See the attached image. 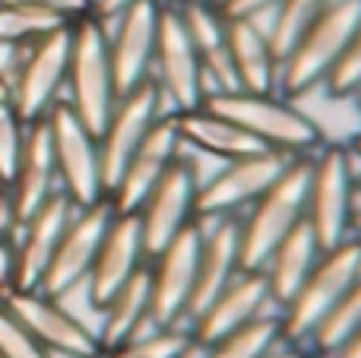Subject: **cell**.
I'll use <instances>...</instances> for the list:
<instances>
[{"instance_id":"1","label":"cell","mask_w":361,"mask_h":358,"mask_svg":"<svg viewBox=\"0 0 361 358\" xmlns=\"http://www.w3.org/2000/svg\"><path fill=\"white\" fill-rule=\"evenodd\" d=\"M203 108L228 118L244 133L257 140L263 149L282 152V156H314L326 143L324 130L314 118L276 92H206Z\"/></svg>"},{"instance_id":"2","label":"cell","mask_w":361,"mask_h":358,"mask_svg":"<svg viewBox=\"0 0 361 358\" xmlns=\"http://www.w3.org/2000/svg\"><path fill=\"white\" fill-rule=\"evenodd\" d=\"M352 149L339 143H324L307 159V194H305V226L314 232L324 251L343 245L352 232L358 206V184Z\"/></svg>"},{"instance_id":"3","label":"cell","mask_w":361,"mask_h":358,"mask_svg":"<svg viewBox=\"0 0 361 358\" xmlns=\"http://www.w3.org/2000/svg\"><path fill=\"white\" fill-rule=\"evenodd\" d=\"M67 105L99 137L111 114L118 92H114L111 57H108V23L95 13L70 23V61H67Z\"/></svg>"},{"instance_id":"4","label":"cell","mask_w":361,"mask_h":358,"mask_svg":"<svg viewBox=\"0 0 361 358\" xmlns=\"http://www.w3.org/2000/svg\"><path fill=\"white\" fill-rule=\"evenodd\" d=\"M361 25V0H330L320 16L295 42L288 57L279 63L282 99L295 101L324 86L330 70L343 57L349 38Z\"/></svg>"},{"instance_id":"5","label":"cell","mask_w":361,"mask_h":358,"mask_svg":"<svg viewBox=\"0 0 361 358\" xmlns=\"http://www.w3.org/2000/svg\"><path fill=\"white\" fill-rule=\"evenodd\" d=\"M361 276V235H349L343 245L320 254L311 276L305 279L292 302L279 308L282 340L288 346H298L307 352L314 330L324 323V317L336 308V302L349 292V285Z\"/></svg>"},{"instance_id":"6","label":"cell","mask_w":361,"mask_h":358,"mask_svg":"<svg viewBox=\"0 0 361 358\" xmlns=\"http://www.w3.org/2000/svg\"><path fill=\"white\" fill-rule=\"evenodd\" d=\"M307 159L311 156L288 159L267 194L257 197L247 213H241V270H263L276 245L305 222Z\"/></svg>"},{"instance_id":"7","label":"cell","mask_w":361,"mask_h":358,"mask_svg":"<svg viewBox=\"0 0 361 358\" xmlns=\"http://www.w3.org/2000/svg\"><path fill=\"white\" fill-rule=\"evenodd\" d=\"M54 152V168L61 190L73 200L76 209L92 206L105 200V184H102V162H99V137L89 133V127L73 114L67 101H54L44 114Z\"/></svg>"},{"instance_id":"8","label":"cell","mask_w":361,"mask_h":358,"mask_svg":"<svg viewBox=\"0 0 361 358\" xmlns=\"http://www.w3.org/2000/svg\"><path fill=\"white\" fill-rule=\"evenodd\" d=\"M203 247V222H190L149 260V327H180L190 314V298L197 285V264Z\"/></svg>"},{"instance_id":"9","label":"cell","mask_w":361,"mask_h":358,"mask_svg":"<svg viewBox=\"0 0 361 358\" xmlns=\"http://www.w3.org/2000/svg\"><path fill=\"white\" fill-rule=\"evenodd\" d=\"M0 304L29 330V336L51 355L61 358H99L102 346L95 330H89L61 298H51L38 289H0Z\"/></svg>"},{"instance_id":"10","label":"cell","mask_w":361,"mask_h":358,"mask_svg":"<svg viewBox=\"0 0 361 358\" xmlns=\"http://www.w3.org/2000/svg\"><path fill=\"white\" fill-rule=\"evenodd\" d=\"M152 80L162 89L169 111H193L206 99V76L200 67L197 48L190 44L175 4L162 0L159 6V29H156V54H152Z\"/></svg>"},{"instance_id":"11","label":"cell","mask_w":361,"mask_h":358,"mask_svg":"<svg viewBox=\"0 0 361 358\" xmlns=\"http://www.w3.org/2000/svg\"><path fill=\"white\" fill-rule=\"evenodd\" d=\"M67 61L70 23L23 48V61H19V70L10 82V101L25 124L44 118L48 108L61 101L63 82H67Z\"/></svg>"},{"instance_id":"12","label":"cell","mask_w":361,"mask_h":358,"mask_svg":"<svg viewBox=\"0 0 361 358\" xmlns=\"http://www.w3.org/2000/svg\"><path fill=\"white\" fill-rule=\"evenodd\" d=\"M197 190H200V171L193 159L184 152L169 165L159 184L149 190L143 206L137 209L140 235L146 247V264L175 238L184 232L190 222H197Z\"/></svg>"},{"instance_id":"13","label":"cell","mask_w":361,"mask_h":358,"mask_svg":"<svg viewBox=\"0 0 361 358\" xmlns=\"http://www.w3.org/2000/svg\"><path fill=\"white\" fill-rule=\"evenodd\" d=\"M286 165H288V156L273 149L225 162V168L216 171L209 181H200L197 219L212 222V219H228V216L247 213V206H254L257 197L267 194V187L282 175Z\"/></svg>"},{"instance_id":"14","label":"cell","mask_w":361,"mask_h":358,"mask_svg":"<svg viewBox=\"0 0 361 358\" xmlns=\"http://www.w3.org/2000/svg\"><path fill=\"white\" fill-rule=\"evenodd\" d=\"M162 111H169V108H165L162 89L156 86L152 76L143 80L140 86H133L130 92L118 95V101H114L111 114H108L105 127L99 133V162L105 197L121 178L127 159L137 152V146L143 143V137L149 133V127L156 124Z\"/></svg>"},{"instance_id":"15","label":"cell","mask_w":361,"mask_h":358,"mask_svg":"<svg viewBox=\"0 0 361 358\" xmlns=\"http://www.w3.org/2000/svg\"><path fill=\"white\" fill-rule=\"evenodd\" d=\"M111 219H114V206L108 197L92 203V206L76 209L70 226L63 228L61 241H57V251L51 257L48 270H44L42 283H38V292L63 302L70 292L86 285L89 270H92L95 254H99L102 238H105Z\"/></svg>"},{"instance_id":"16","label":"cell","mask_w":361,"mask_h":358,"mask_svg":"<svg viewBox=\"0 0 361 358\" xmlns=\"http://www.w3.org/2000/svg\"><path fill=\"white\" fill-rule=\"evenodd\" d=\"M273 308V295H269V283L263 270H241L197 317L190 321V342L193 352H203L222 336L241 330L244 323L257 321V317L269 314Z\"/></svg>"},{"instance_id":"17","label":"cell","mask_w":361,"mask_h":358,"mask_svg":"<svg viewBox=\"0 0 361 358\" xmlns=\"http://www.w3.org/2000/svg\"><path fill=\"white\" fill-rule=\"evenodd\" d=\"M180 149H184V143H180L175 124V111H162L156 124L149 127V133L143 137V143L137 146V152L127 159L114 187L108 190L114 213H137L143 206V200L149 197V190L159 184V178L180 156Z\"/></svg>"},{"instance_id":"18","label":"cell","mask_w":361,"mask_h":358,"mask_svg":"<svg viewBox=\"0 0 361 358\" xmlns=\"http://www.w3.org/2000/svg\"><path fill=\"white\" fill-rule=\"evenodd\" d=\"M162 0H137L111 19L108 29V57H111L114 92L124 95L133 86L152 76V54H156V29Z\"/></svg>"},{"instance_id":"19","label":"cell","mask_w":361,"mask_h":358,"mask_svg":"<svg viewBox=\"0 0 361 358\" xmlns=\"http://www.w3.org/2000/svg\"><path fill=\"white\" fill-rule=\"evenodd\" d=\"M73 213V200L63 190H57L29 219L16 226V232H13V289H38Z\"/></svg>"},{"instance_id":"20","label":"cell","mask_w":361,"mask_h":358,"mask_svg":"<svg viewBox=\"0 0 361 358\" xmlns=\"http://www.w3.org/2000/svg\"><path fill=\"white\" fill-rule=\"evenodd\" d=\"M143 266H146V247H143V235H140L137 213H114L86 279L89 304L95 311H102L111 302L114 292L130 276H137Z\"/></svg>"},{"instance_id":"21","label":"cell","mask_w":361,"mask_h":358,"mask_svg":"<svg viewBox=\"0 0 361 358\" xmlns=\"http://www.w3.org/2000/svg\"><path fill=\"white\" fill-rule=\"evenodd\" d=\"M57 190H61V184H57L48 124H44V118L29 121L25 124V137H23V149H19V162L13 168L10 184L4 187L13 222L16 226L25 222Z\"/></svg>"},{"instance_id":"22","label":"cell","mask_w":361,"mask_h":358,"mask_svg":"<svg viewBox=\"0 0 361 358\" xmlns=\"http://www.w3.org/2000/svg\"><path fill=\"white\" fill-rule=\"evenodd\" d=\"M175 10L190 44L197 48L206 82L216 86L209 92H231V89H238L235 73H231V61H228V19L222 16V10L212 0H178Z\"/></svg>"},{"instance_id":"23","label":"cell","mask_w":361,"mask_h":358,"mask_svg":"<svg viewBox=\"0 0 361 358\" xmlns=\"http://www.w3.org/2000/svg\"><path fill=\"white\" fill-rule=\"evenodd\" d=\"M241 273V216L212 219V228H203V247L197 264V285L190 298L187 321L200 314L231 279Z\"/></svg>"},{"instance_id":"24","label":"cell","mask_w":361,"mask_h":358,"mask_svg":"<svg viewBox=\"0 0 361 358\" xmlns=\"http://www.w3.org/2000/svg\"><path fill=\"white\" fill-rule=\"evenodd\" d=\"M228 61L241 92H276L279 61L269 48L263 19H228Z\"/></svg>"},{"instance_id":"25","label":"cell","mask_w":361,"mask_h":358,"mask_svg":"<svg viewBox=\"0 0 361 358\" xmlns=\"http://www.w3.org/2000/svg\"><path fill=\"white\" fill-rule=\"evenodd\" d=\"M175 124L180 133V143L197 152H206L212 159H222V162H235V159L263 152V146L250 133H244L228 118H222V114L209 111L203 105L193 108V111L175 114Z\"/></svg>"},{"instance_id":"26","label":"cell","mask_w":361,"mask_h":358,"mask_svg":"<svg viewBox=\"0 0 361 358\" xmlns=\"http://www.w3.org/2000/svg\"><path fill=\"white\" fill-rule=\"evenodd\" d=\"M320 254H324V247L317 245L314 232L305 226V222L295 226L292 232L276 245V251L269 254L267 266H263L276 308H286V304L292 302V295L305 285V279L311 276V270L320 260Z\"/></svg>"},{"instance_id":"27","label":"cell","mask_w":361,"mask_h":358,"mask_svg":"<svg viewBox=\"0 0 361 358\" xmlns=\"http://www.w3.org/2000/svg\"><path fill=\"white\" fill-rule=\"evenodd\" d=\"M99 314L102 327L95 330V336H99L102 352L140 336V330L149 323V266L127 279Z\"/></svg>"},{"instance_id":"28","label":"cell","mask_w":361,"mask_h":358,"mask_svg":"<svg viewBox=\"0 0 361 358\" xmlns=\"http://www.w3.org/2000/svg\"><path fill=\"white\" fill-rule=\"evenodd\" d=\"M358 330H361V276L336 302V308L324 317V323L314 330L311 342H307V355L333 358Z\"/></svg>"},{"instance_id":"29","label":"cell","mask_w":361,"mask_h":358,"mask_svg":"<svg viewBox=\"0 0 361 358\" xmlns=\"http://www.w3.org/2000/svg\"><path fill=\"white\" fill-rule=\"evenodd\" d=\"M282 342L286 340H282L279 314H263L244 323L235 333L222 336L219 342H212L209 349H203V358H263L273 349H279Z\"/></svg>"},{"instance_id":"30","label":"cell","mask_w":361,"mask_h":358,"mask_svg":"<svg viewBox=\"0 0 361 358\" xmlns=\"http://www.w3.org/2000/svg\"><path fill=\"white\" fill-rule=\"evenodd\" d=\"M330 4V0H279V4L269 10V23H267V38L269 48H273L276 61H286L288 51L295 48L305 29L320 16V10Z\"/></svg>"},{"instance_id":"31","label":"cell","mask_w":361,"mask_h":358,"mask_svg":"<svg viewBox=\"0 0 361 358\" xmlns=\"http://www.w3.org/2000/svg\"><path fill=\"white\" fill-rule=\"evenodd\" d=\"M67 25V19L48 10H35V6H19V4H0V42L10 44H29L35 38L48 35V32Z\"/></svg>"},{"instance_id":"32","label":"cell","mask_w":361,"mask_h":358,"mask_svg":"<svg viewBox=\"0 0 361 358\" xmlns=\"http://www.w3.org/2000/svg\"><path fill=\"white\" fill-rule=\"evenodd\" d=\"M190 352H193L190 333L180 327H169V330H152L146 336H133V340L102 352L99 358H190Z\"/></svg>"},{"instance_id":"33","label":"cell","mask_w":361,"mask_h":358,"mask_svg":"<svg viewBox=\"0 0 361 358\" xmlns=\"http://www.w3.org/2000/svg\"><path fill=\"white\" fill-rule=\"evenodd\" d=\"M25 137V121L16 114L10 101V92L0 86V184H10L13 168L19 162V149H23Z\"/></svg>"},{"instance_id":"34","label":"cell","mask_w":361,"mask_h":358,"mask_svg":"<svg viewBox=\"0 0 361 358\" xmlns=\"http://www.w3.org/2000/svg\"><path fill=\"white\" fill-rule=\"evenodd\" d=\"M324 89L330 99L343 101V99H355L361 89V25L355 29V35L349 38L343 57L336 61V67L330 70V76L324 80Z\"/></svg>"},{"instance_id":"35","label":"cell","mask_w":361,"mask_h":358,"mask_svg":"<svg viewBox=\"0 0 361 358\" xmlns=\"http://www.w3.org/2000/svg\"><path fill=\"white\" fill-rule=\"evenodd\" d=\"M0 358H54L29 336V330L0 304Z\"/></svg>"},{"instance_id":"36","label":"cell","mask_w":361,"mask_h":358,"mask_svg":"<svg viewBox=\"0 0 361 358\" xmlns=\"http://www.w3.org/2000/svg\"><path fill=\"white\" fill-rule=\"evenodd\" d=\"M0 4H19V6H35V10H48L63 16L67 23L92 13V0H0Z\"/></svg>"},{"instance_id":"37","label":"cell","mask_w":361,"mask_h":358,"mask_svg":"<svg viewBox=\"0 0 361 358\" xmlns=\"http://www.w3.org/2000/svg\"><path fill=\"white\" fill-rule=\"evenodd\" d=\"M279 0H222L219 10L225 19H263Z\"/></svg>"},{"instance_id":"38","label":"cell","mask_w":361,"mask_h":358,"mask_svg":"<svg viewBox=\"0 0 361 358\" xmlns=\"http://www.w3.org/2000/svg\"><path fill=\"white\" fill-rule=\"evenodd\" d=\"M23 48L25 44H10V42H0V86L10 92V82L19 70V61H23Z\"/></svg>"},{"instance_id":"39","label":"cell","mask_w":361,"mask_h":358,"mask_svg":"<svg viewBox=\"0 0 361 358\" xmlns=\"http://www.w3.org/2000/svg\"><path fill=\"white\" fill-rule=\"evenodd\" d=\"M130 4H137V0H92V13L99 19H105V23H111V19L118 16L121 10H127Z\"/></svg>"},{"instance_id":"40","label":"cell","mask_w":361,"mask_h":358,"mask_svg":"<svg viewBox=\"0 0 361 358\" xmlns=\"http://www.w3.org/2000/svg\"><path fill=\"white\" fill-rule=\"evenodd\" d=\"M333 358H361V330H358V333L352 336V340L345 342V346L339 349V352L333 355Z\"/></svg>"},{"instance_id":"41","label":"cell","mask_w":361,"mask_h":358,"mask_svg":"<svg viewBox=\"0 0 361 358\" xmlns=\"http://www.w3.org/2000/svg\"><path fill=\"white\" fill-rule=\"evenodd\" d=\"M263 358H307L305 349H298V346H288V342H282L279 349H273L269 355H263Z\"/></svg>"},{"instance_id":"42","label":"cell","mask_w":361,"mask_h":358,"mask_svg":"<svg viewBox=\"0 0 361 358\" xmlns=\"http://www.w3.org/2000/svg\"><path fill=\"white\" fill-rule=\"evenodd\" d=\"M6 228H16V222H13V216H10V206H6V194H4V184H0V232H6Z\"/></svg>"},{"instance_id":"43","label":"cell","mask_w":361,"mask_h":358,"mask_svg":"<svg viewBox=\"0 0 361 358\" xmlns=\"http://www.w3.org/2000/svg\"><path fill=\"white\" fill-rule=\"evenodd\" d=\"M349 149H352V156H358V159H361V133H355V137H352Z\"/></svg>"},{"instance_id":"44","label":"cell","mask_w":361,"mask_h":358,"mask_svg":"<svg viewBox=\"0 0 361 358\" xmlns=\"http://www.w3.org/2000/svg\"><path fill=\"white\" fill-rule=\"evenodd\" d=\"M352 232L361 235V206H355V219H352Z\"/></svg>"},{"instance_id":"45","label":"cell","mask_w":361,"mask_h":358,"mask_svg":"<svg viewBox=\"0 0 361 358\" xmlns=\"http://www.w3.org/2000/svg\"><path fill=\"white\" fill-rule=\"evenodd\" d=\"M355 184H358V194H361V175H355Z\"/></svg>"},{"instance_id":"46","label":"cell","mask_w":361,"mask_h":358,"mask_svg":"<svg viewBox=\"0 0 361 358\" xmlns=\"http://www.w3.org/2000/svg\"><path fill=\"white\" fill-rule=\"evenodd\" d=\"M355 101H358V105H361V89H358V95H355Z\"/></svg>"},{"instance_id":"47","label":"cell","mask_w":361,"mask_h":358,"mask_svg":"<svg viewBox=\"0 0 361 358\" xmlns=\"http://www.w3.org/2000/svg\"><path fill=\"white\" fill-rule=\"evenodd\" d=\"M212 4H216V6H219V4H222V0H212Z\"/></svg>"},{"instance_id":"48","label":"cell","mask_w":361,"mask_h":358,"mask_svg":"<svg viewBox=\"0 0 361 358\" xmlns=\"http://www.w3.org/2000/svg\"><path fill=\"white\" fill-rule=\"evenodd\" d=\"M307 358H320V355H307Z\"/></svg>"},{"instance_id":"49","label":"cell","mask_w":361,"mask_h":358,"mask_svg":"<svg viewBox=\"0 0 361 358\" xmlns=\"http://www.w3.org/2000/svg\"><path fill=\"white\" fill-rule=\"evenodd\" d=\"M169 4H178V0H169Z\"/></svg>"}]
</instances>
